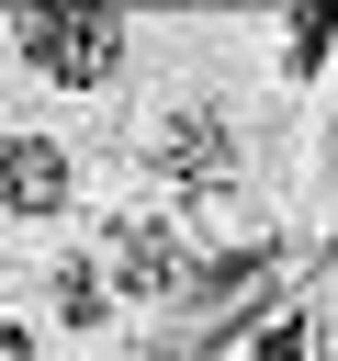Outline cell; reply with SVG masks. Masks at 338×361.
<instances>
[{
	"label": "cell",
	"mask_w": 338,
	"mask_h": 361,
	"mask_svg": "<svg viewBox=\"0 0 338 361\" xmlns=\"http://www.w3.org/2000/svg\"><path fill=\"white\" fill-rule=\"evenodd\" d=\"M158 158H180V180H225V158H237V147H225V124H214V113H180V124L158 135Z\"/></svg>",
	"instance_id": "3"
},
{
	"label": "cell",
	"mask_w": 338,
	"mask_h": 361,
	"mask_svg": "<svg viewBox=\"0 0 338 361\" xmlns=\"http://www.w3.org/2000/svg\"><path fill=\"white\" fill-rule=\"evenodd\" d=\"M56 305H68L79 327H90V316H101V282H90V271H56Z\"/></svg>",
	"instance_id": "5"
},
{
	"label": "cell",
	"mask_w": 338,
	"mask_h": 361,
	"mask_svg": "<svg viewBox=\"0 0 338 361\" xmlns=\"http://www.w3.org/2000/svg\"><path fill=\"white\" fill-rule=\"evenodd\" d=\"M23 56H34L56 90H90V79H113V56H124V11H23Z\"/></svg>",
	"instance_id": "1"
},
{
	"label": "cell",
	"mask_w": 338,
	"mask_h": 361,
	"mask_svg": "<svg viewBox=\"0 0 338 361\" xmlns=\"http://www.w3.org/2000/svg\"><path fill=\"white\" fill-rule=\"evenodd\" d=\"M0 361H34V327H11V316H0Z\"/></svg>",
	"instance_id": "6"
},
{
	"label": "cell",
	"mask_w": 338,
	"mask_h": 361,
	"mask_svg": "<svg viewBox=\"0 0 338 361\" xmlns=\"http://www.w3.org/2000/svg\"><path fill=\"white\" fill-rule=\"evenodd\" d=\"M169 271H180V248H169L158 226H124V282H135V293H158Z\"/></svg>",
	"instance_id": "4"
},
{
	"label": "cell",
	"mask_w": 338,
	"mask_h": 361,
	"mask_svg": "<svg viewBox=\"0 0 338 361\" xmlns=\"http://www.w3.org/2000/svg\"><path fill=\"white\" fill-rule=\"evenodd\" d=\"M0 203H11V214H56V203H68V158H56L45 135H11V147H0Z\"/></svg>",
	"instance_id": "2"
}]
</instances>
